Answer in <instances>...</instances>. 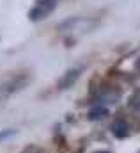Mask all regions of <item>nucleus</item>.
I'll return each mask as SVG.
<instances>
[{
  "mask_svg": "<svg viewBox=\"0 0 140 153\" xmlns=\"http://www.w3.org/2000/svg\"><path fill=\"white\" fill-rule=\"evenodd\" d=\"M112 130H113V134H115L117 137H124V135L128 134V125H126L124 121H117V123H113Z\"/></svg>",
  "mask_w": 140,
  "mask_h": 153,
  "instance_id": "obj_3",
  "label": "nucleus"
},
{
  "mask_svg": "<svg viewBox=\"0 0 140 153\" xmlns=\"http://www.w3.org/2000/svg\"><path fill=\"white\" fill-rule=\"evenodd\" d=\"M106 116H108V111H106L105 107H98V109H92V111H91L89 117H91L92 121H96V119H103Z\"/></svg>",
  "mask_w": 140,
  "mask_h": 153,
  "instance_id": "obj_4",
  "label": "nucleus"
},
{
  "mask_svg": "<svg viewBox=\"0 0 140 153\" xmlns=\"http://www.w3.org/2000/svg\"><path fill=\"white\" fill-rule=\"evenodd\" d=\"M137 68H139V70H140V61H139V62H137Z\"/></svg>",
  "mask_w": 140,
  "mask_h": 153,
  "instance_id": "obj_7",
  "label": "nucleus"
},
{
  "mask_svg": "<svg viewBox=\"0 0 140 153\" xmlns=\"http://www.w3.org/2000/svg\"><path fill=\"white\" fill-rule=\"evenodd\" d=\"M94 153H110V152H106V150H99V152H94Z\"/></svg>",
  "mask_w": 140,
  "mask_h": 153,
  "instance_id": "obj_6",
  "label": "nucleus"
},
{
  "mask_svg": "<svg viewBox=\"0 0 140 153\" xmlns=\"http://www.w3.org/2000/svg\"><path fill=\"white\" fill-rule=\"evenodd\" d=\"M13 134V130H9V132H5V134H0V139H4V137H7V135H11Z\"/></svg>",
  "mask_w": 140,
  "mask_h": 153,
  "instance_id": "obj_5",
  "label": "nucleus"
},
{
  "mask_svg": "<svg viewBox=\"0 0 140 153\" xmlns=\"http://www.w3.org/2000/svg\"><path fill=\"white\" fill-rule=\"evenodd\" d=\"M29 80H30V76L27 73L13 75L11 78H7L4 84H0V96H9V94H14V93L21 91L29 84Z\"/></svg>",
  "mask_w": 140,
  "mask_h": 153,
  "instance_id": "obj_1",
  "label": "nucleus"
},
{
  "mask_svg": "<svg viewBox=\"0 0 140 153\" xmlns=\"http://www.w3.org/2000/svg\"><path fill=\"white\" fill-rule=\"evenodd\" d=\"M78 76H80V70H69V71H66L62 78L59 80V84H57V87L59 89H68L71 87L76 80H78Z\"/></svg>",
  "mask_w": 140,
  "mask_h": 153,
  "instance_id": "obj_2",
  "label": "nucleus"
}]
</instances>
